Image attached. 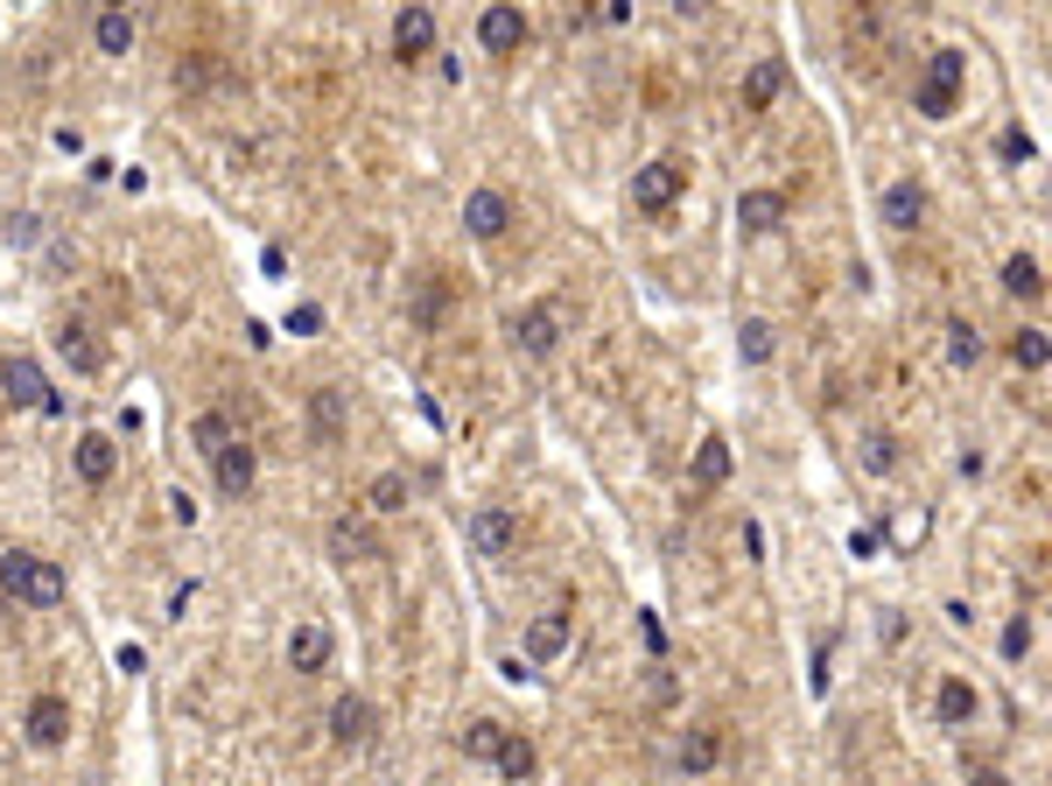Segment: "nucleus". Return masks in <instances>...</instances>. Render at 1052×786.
<instances>
[{
  "instance_id": "12",
  "label": "nucleus",
  "mask_w": 1052,
  "mask_h": 786,
  "mask_svg": "<svg viewBox=\"0 0 1052 786\" xmlns=\"http://www.w3.org/2000/svg\"><path fill=\"white\" fill-rule=\"evenodd\" d=\"M920 211H926V190H920V183H891L885 204H877V218H885L891 233H912V225H920Z\"/></svg>"
},
{
  "instance_id": "26",
  "label": "nucleus",
  "mask_w": 1052,
  "mask_h": 786,
  "mask_svg": "<svg viewBox=\"0 0 1052 786\" xmlns=\"http://www.w3.org/2000/svg\"><path fill=\"white\" fill-rule=\"evenodd\" d=\"M695 477H702V485H723V477H730V443H723V435H702V450H695Z\"/></svg>"
},
{
  "instance_id": "9",
  "label": "nucleus",
  "mask_w": 1052,
  "mask_h": 786,
  "mask_svg": "<svg viewBox=\"0 0 1052 786\" xmlns=\"http://www.w3.org/2000/svg\"><path fill=\"white\" fill-rule=\"evenodd\" d=\"M737 225H744V233H779V225H787V190H744V197H737Z\"/></svg>"
},
{
  "instance_id": "13",
  "label": "nucleus",
  "mask_w": 1052,
  "mask_h": 786,
  "mask_svg": "<svg viewBox=\"0 0 1052 786\" xmlns=\"http://www.w3.org/2000/svg\"><path fill=\"white\" fill-rule=\"evenodd\" d=\"M310 429H316L323 450L344 443V394H337V387H316V394H310Z\"/></svg>"
},
{
  "instance_id": "23",
  "label": "nucleus",
  "mask_w": 1052,
  "mask_h": 786,
  "mask_svg": "<svg viewBox=\"0 0 1052 786\" xmlns=\"http://www.w3.org/2000/svg\"><path fill=\"white\" fill-rule=\"evenodd\" d=\"M1004 289L1024 295V302H1039V295H1045V267L1031 260V254H1010V260H1004Z\"/></svg>"
},
{
  "instance_id": "17",
  "label": "nucleus",
  "mask_w": 1052,
  "mask_h": 786,
  "mask_svg": "<svg viewBox=\"0 0 1052 786\" xmlns=\"http://www.w3.org/2000/svg\"><path fill=\"white\" fill-rule=\"evenodd\" d=\"M330 554H337V562H372V554H379V534H372L366 520H337V527H330Z\"/></svg>"
},
{
  "instance_id": "20",
  "label": "nucleus",
  "mask_w": 1052,
  "mask_h": 786,
  "mask_svg": "<svg viewBox=\"0 0 1052 786\" xmlns=\"http://www.w3.org/2000/svg\"><path fill=\"white\" fill-rule=\"evenodd\" d=\"M568 646V611H547V618H533V632H527V654L533 660H554Z\"/></svg>"
},
{
  "instance_id": "16",
  "label": "nucleus",
  "mask_w": 1052,
  "mask_h": 786,
  "mask_svg": "<svg viewBox=\"0 0 1052 786\" xmlns=\"http://www.w3.org/2000/svg\"><path fill=\"white\" fill-rule=\"evenodd\" d=\"M323 660H330V632H323V625H295L289 632V667H295V675H316Z\"/></svg>"
},
{
  "instance_id": "22",
  "label": "nucleus",
  "mask_w": 1052,
  "mask_h": 786,
  "mask_svg": "<svg viewBox=\"0 0 1052 786\" xmlns=\"http://www.w3.org/2000/svg\"><path fill=\"white\" fill-rule=\"evenodd\" d=\"M491 758H499V773H506V779H533V765H541V752H533V737H520V731H506Z\"/></svg>"
},
{
  "instance_id": "3",
  "label": "nucleus",
  "mask_w": 1052,
  "mask_h": 786,
  "mask_svg": "<svg viewBox=\"0 0 1052 786\" xmlns=\"http://www.w3.org/2000/svg\"><path fill=\"white\" fill-rule=\"evenodd\" d=\"M681 183H687L681 162H646L639 176H631V204H639V211H666L681 197Z\"/></svg>"
},
{
  "instance_id": "25",
  "label": "nucleus",
  "mask_w": 1052,
  "mask_h": 786,
  "mask_svg": "<svg viewBox=\"0 0 1052 786\" xmlns=\"http://www.w3.org/2000/svg\"><path fill=\"white\" fill-rule=\"evenodd\" d=\"M933 709H941V723H975V688L962 675H947L941 696H933Z\"/></svg>"
},
{
  "instance_id": "24",
  "label": "nucleus",
  "mask_w": 1052,
  "mask_h": 786,
  "mask_svg": "<svg viewBox=\"0 0 1052 786\" xmlns=\"http://www.w3.org/2000/svg\"><path fill=\"white\" fill-rule=\"evenodd\" d=\"M56 352H64L78 373H99V366H106V352L91 344V331H78V323H64V331H56Z\"/></svg>"
},
{
  "instance_id": "33",
  "label": "nucleus",
  "mask_w": 1052,
  "mask_h": 786,
  "mask_svg": "<svg viewBox=\"0 0 1052 786\" xmlns=\"http://www.w3.org/2000/svg\"><path fill=\"white\" fill-rule=\"evenodd\" d=\"M947 352H954V366H975V358H983V337H975L968 323H947Z\"/></svg>"
},
{
  "instance_id": "34",
  "label": "nucleus",
  "mask_w": 1052,
  "mask_h": 786,
  "mask_svg": "<svg viewBox=\"0 0 1052 786\" xmlns=\"http://www.w3.org/2000/svg\"><path fill=\"white\" fill-rule=\"evenodd\" d=\"M744 358H751V366H764V358H772V323H744Z\"/></svg>"
},
{
  "instance_id": "15",
  "label": "nucleus",
  "mask_w": 1052,
  "mask_h": 786,
  "mask_svg": "<svg viewBox=\"0 0 1052 786\" xmlns=\"http://www.w3.org/2000/svg\"><path fill=\"white\" fill-rule=\"evenodd\" d=\"M716 765H723V723H702L681 737V773H716Z\"/></svg>"
},
{
  "instance_id": "18",
  "label": "nucleus",
  "mask_w": 1052,
  "mask_h": 786,
  "mask_svg": "<svg viewBox=\"0 0 1052 786\" xmlns=\"http://www.w3.org/2000/svg\"><path fill=\"white\" fill-rule=\"evenodd\" d=\"M112 464H120V450H112V435H78V477L85 485H106Z\"/></svg>"
},
{
  "instance_id": "37",
  "label": "nucleus",
  "mask_w": 1052,
  "mask_h": 786,
  "mask_svg": "<svg viewBox=\"0 0 1052 786\" xmlns=\"http://www.w3.org/2000/svg\"><path fill=\"white\" fill-rule=\"evenodd\" d=\"M968 786H1010V779H1004V773H989V765H983V773H975Z\"/></svg>"
},
{
  "instance_id": "10",
  "label": "nucleus",
  "mask_w": 1052,
  "mask_h": 786,
  "mask_svg": "<svg viewBox=\"0 0 1052 786\" xmlns=\"http://www.w3.org/2000/svg\"><path fill=\"white\" fill-rule=\"evenodd\" d=\"M210 471H218V492H225V498H246V492H253V471H260V464H253V450L232 435V443L210 456Z\"/></svg>"
},
{
  "instance_id": "5",
  "label": "nucleus",
  "mask_w": 1052,
  "mask_h": 786,
  "mask_svg": "<svg viewBox=\"0 0 1052 786\" xmlns=\"http://www.w3.org/2000/svg\"><path fill=\"white\" fill-rule=\"evenodd\" d=\"M464 225H470V239H506L512 197H506V190H470V197H464Z\"/></svg>"
},
{
  "instance_id": "36",
  "label": "nucleus",
  "mask_w": 1052,
  "mask_h": 786,
  "mask_svg": "<svg viewBox=\"0 0 1052 786\" xmlns=\"http://www.w3.org/2000/svg\"><path fill=\"white\" fill-rule=\"evenodd\" d=\"M1004 155H1010V162H1031V141H1024V133H1018V127H1010V133H1004Z\"/></svg>"
},
{
  "instance_id": "6",
  "label": "nucleus",
  "mask_w": 1052,
  "mask_h": 786,
  "mask_svg": "<svg viewBox=\"0 0 1052 786\" xmlns=\"http://www.w3.org/2000/svg\"><path fill=\"white\" fill-rule=\"evenodd\" d=\"M0 394L14 400V408H56V394H50V379L29 366V358H8L0 366Z\"/></svg>"
},
{
  "instance_id": "27",
  "label": "nucleus",
  "mask_w": 1052,
  "mask_h": 786,
  "mask_svg": "<svg viewBox=\"0 0 1052 786\" xmlns=\"http://www.w3.org/2000/svg\"><path fill=\"white\" fill-rule=\"evenodd\" d=\"M189 443H197V456H218L225 443H232V421H225L218 408H210V414H197V429H189Z\"/></svg>"
},
{
  "instance_id": "4",
  "label": "nucleus",
  "mask_w": 1052,
  "mask_h": 786,
  "mask_svg": "<svg viewBox=\"0 0 1052 786\" xmlns=\"http://www.w3.org/2000/svg\"><path fill=\"white\" fill-rule=\"evenodd\" d=\"M477 43H485L491 56H512V50L527 43V14L512 8V0H491V8H485V22H477Z\"/></svg>"
},
{
  "instance_id": "31",
  "label": "nucleus",
  "mask_w": 1052,
  "mask_h": 786,
  "mask_svg": "<svg viewBox=\"0 0 1052 786\" xmlns=\"http://www.w3.org/2000/svg\"><path fill=\"white\" fill-rule=\"evenodd\" d=\"M499 737H506V723H491V717H477V723H470V731H464V752H470V758H491V752H499Z\"/></svg>"
},
{
  "instance_id": "7",
  "label": "nucleus",
  "mask_w": 1052,
  "mask_h": 786,
  "mask_svg": "<svg viewBox=\"0 0 1052 786\" xmlns=\"http://www.w3.org/2000/svg\"><path fill=\"white\" fill-rule=\"evenodd\" d=\"M429 43H435V14L421 8V0H408L400 22H393V56H400V64H414V56H429Z\"/></svg>"
},
{
  "instance_id": "32",
  "label": "nucleus",
  "mask_w": 1052,
  "mask_h": 786,
  "mask_svg": "<svg viewBox=\"0 0 1052 786\" xmlns=\"http://www.w3.org/2000/svg\"><path fill=\"white\" fill-rule=\"evenodd\" d=\"M891 464H898V443H891L885 429H870V435H864V471H877V477H885Z\"/></svg>"
},
{
  "instance_id": "29",
  "label": "nucleus",
  "mask_w": 1052,
  "mask_h": 786,
  "mask_svg": "<svg viewBox=\"0 0 1052 786\" xmlns=\"http://www.w3.org/2000/svg\"><path fill=\"white\" fill-rule=\"evenodd\" d=\"M366 506H372V513H400V506H408V477H400V471H379L372 492H366Z\"/></svg>"
},
{
  "instance_id": "2",
  "label": "nucleus",
  "mask_w": 1052,
  "mask_h": 786,
  "mask_svg": "<svg viewBox=\"0 0 1052 786\" xmlns=\"http://www.w3.org/2000/svg\"><path fill=\"white\" fill-rule=\"evenodd\" d=\"M506 337L520 344L527 358H547L554 344H562V310H554V302H533V310H512V323H506Z\"/></svg>"
},
{
  "instance_id": "11",
  "label": "nucleus",
  "mask_w": 1052,
  "mask_h": 786,
  "mask_svg": "<svg viewBox=\"0 0 1052 786\" xmlns=\"http://www.w3.org/2000/svg\"><path fill=\"white\" fill-rule=\"evenodd\" d=\"M64 737H71V702H64V696H35V709H29V744L56 752Z\"/></svg>"
},
{
  "instance_id": "30",
  "label": "nucleus",
  "mask_w": 1052,
  "mask_h": 786,
  "mask_svg": "<svg viewBox=\"0 0 1052 786\" xmlns=\"http://www.w3.org/2000/svg\"><path fill=\"white\" fill-rule=\"evenodd\" d=\"M1010 358H1018L1024 373H1045V358H1052L1045 352V331H1018V337H1010Z\"/></svg>"
},
{
  "instance_id": "1",
  "label": "nucleus",
  "mask_w": 1052,
  "mask_h": 786,
  "mask_svg": "<svg viewBox=\"0 0 1052 786\" xmlns=\"http://www.w3.org/2000/svg\"><path fill=\"white\" fill-rule=\"evenodd\" d=\"M0 590H8L14 604L50 611V604H64V569L43 562V554H8V562H0Z\"/></svg>"
},
{
  "instance_id": "21",
  "label": "nucleus",
  "mask_w": 1052,
  "mask_h": 786,
  "mask_svg": "<svg viewBox=\"0 0 1052 786\" xmlns=\"http://www.w3.org/2000/svg\"><path fill=\"white\" fill-rule=\"evenodd\" d=\"M91 43H99V56H127L133 50V14L127 8H106L99 29H91Z\"/></svg>"
},
{
  "instance_id": "8",
  "label": "nucleus",
  "mask_w": 1052,
  "mask_h": 786,
  "mask_svg": "<svg viewBox=\"0 0 1052 786\" xmlns=\"http://www.w3.org/2000/svg\"><path fill=\"white\" fill-rule=\"evenodd\" d=\"M512 541H520V520H512L506 506H477L470 513V548L477 554H506Z\"/></svg>"
},
{
  "instance_id": "19",
  "label": "nucleus",
  "mask_w": 1052,
  "mask_h": 786,
  "mask_svg": "<svg viewBox=\"0 0 1052 786\" xmlns=\"http://www.w3.org/2000/svg\"><path fill=\"white\" fill-rule=\"evenodd\" d=\"M779 85H787V64H779V56H764L751 78H744V112H764V106L779 99Z\"/></svg>"
},
{
  "instance_id": "38",
  "label": "nucleus",
  "mask_w": 1052,
  "mask_h": 786,
  "mask_svg": "<svg viewBox=\"0 0 1052 786\" xmlns=\"http://www.w3.org/2000/svg\"><path fill=\"white\" fill-rule=\"evenodd\" d=\"M106 8H127V0H106Z\"/></svg>"
},
{
  "instance_id": "28",
  "label": "nucleus",
  "mask_w": 1052,
  "mask_h": 786,
  "mask_svg": "<svg viewBox=\"0 0 1052 786\" xmlns=\"http://www.w3.org/2000/svg\"><path fill=\"white\" fill-rule=\"evenodd\" d=\"M962 78H968V56H962V50H933V56H926V85L962 91Z\"/></svg>"
},
{
  "instance_id": "14",
  "label": "nucleus",
  "mask_w": 1052,
  "mask_h": 786,
  "mask_svg": "<svg viewBox=\"0 0 1052 786\" xmlns=\"http://www.w3.org/2000/svg\"><path fill=\"white\" fill-rule=\"evenodd\" d=\"M330 737L344 744V752H351V744H366V737H372V702H366V696H344V702L330 709Z\"/></svg>"
},
{
  "instance_id": "35",
  "label": "nucleus",
  "mask_w": 1052,
  "mask_h": 786,
  "mask_svg": "<svg viewBox=\"0 0 1052 786\" xmlns=\"http://www.w3.org/2000/svg\"><path fill=\"white\" fill-rule=\"evenodd\" d=\"M1004 654H1010V660H1024V654H1031V625H1024V618L1004 632Z\"/></svg>"
}]
</instances>
